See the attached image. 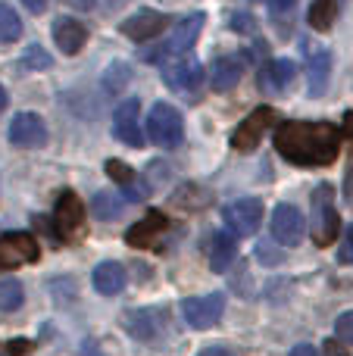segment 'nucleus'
<instances>
[{
  "mask_svg": "<svg viewBox=\"0 0 353 356\" xmlns=\"http://www.w3.org/2000/svg\"><path fill=\"white\" fill-rule=\"evenodd\" d=\"M275 150L294 166H331L341 150V131L331 122H281Z\"/></svg>",
  "mask_w": 353,
  "mask_h": 356,
  "instance_id": "f257e3e1",
  "label": "nucleus"
},
{
  "mask_svg": "<svg viewBox=\"0 0 353 356\" xmlns=\"http://www.w3.org/2000/svg\"><path fill=\"white\" fill-rule=\"evenodd\" d=\"M204 22H206V13H191V16H185L181 22H175V31L169 35L166 44L144 47L138 56H141L144 63H163V60H175V56L191 54V47H194V41H197Z\"/></svg>",
  "mask_w": 353,
  "mask_h": 356,
  "instance_id": "f03ea898",
  "label": "nucleus"
},
{
  "mask_svg": "<svg viewBox=\"0 0 353 356\" xmlns=\"http://www.w3.org/2000/svg\"><path fill=\"white\" fill-rule=\"evenodd\" d=\"M341 232V219L335 209V188L331 184H319L313 191V213H310V234L313 244L329 247Z\"/></svg>",
  "mask_w": 353,
  "mask_h": 356,
  "instance_id": "7ed1b4c3",
  "label": "nucleus"
},
{
  "mask_svg": "<svg viewBox=\"0 0 353 356\" xmlns=\"http://www.w3.org/2000/svg\"><path fill=\"white\" fill-rule=\"evenodd\" d=\"M147 138L156 144V147H179L181 138H185V119L175 110L172 104H154L147 113Z\"/></svg>",
  "mask_w": 353,
  "mask_h": 356,
  "instance_id": "20e7f679",
  "label": "nucleus"
},
{
  "mask_svg": "<svg viewBox=\"0 0 353 356\" xmlns=\"http://www.w3.org/2000/svg\"><path fill=\"white\" fill-rule=\"evenodd\" d=\"M222 222L225 232H231L235 238H250L260 232L263 222V200L260 197H241V200L222 207Z\"/></svg>",
  "mask_w": 353,
  "mask_h": 356,
  "instance_id": "39448f33",
  "label": "nucleus"
},
{
  "mask_svg": "<svg viewBox=\"0 0 353 356\" xmlns=\"http://www.w3.org/2000/svg\"><path fill=\"white\" fill-rule=\"evenodd\" d=\"M54 228L63 241H79L85 234V207L75 191H63L54 209Z\"/></svg>",
  "mask_w": 353,
  "mask_h": 356,
  "instance_id": "423d86ee",
  "label": "nucleus"
},
{
  "mask_svg": "<svg viewBox=\"0 0 353 356\" xmlns=\"http://www.w3.org/2000/svg\"><path fill=\"white\" fill-rule=\"evenodd\" d=\"M272 125H275L272 106H256V110L235 129V135H231V147L241 150V154H250V150H256V144L263 141V135H266Z\"/></svg>",
  "mask_w": 353,
  "mask_h": 356,
  "instance_id": "0eeeda50",
  "label": "nucleus"
},
{
  "mask_svg": "<svg viewBox=\"0 0 353 356\" xmlns=\"http://www.w3.org/2000/svg\"><path fill=\"white\" fill-rule=\"evenodd\" d=\"M41 250H38V241L28 232H10L0 238V272L16 269L22 263H38Z\"/></svg>",
  "mask_w": 353,
  "mask_h": 356,
  "instance_id": "6e6552de",
  "label": "nucleus"
},
{
  "mask_svg": "<svg viewBox=\"0 0 353 356\" xmlns=\"http://www.w3.org/2000/svg\"><path fill=\"white\" fill-rule=\"evenodd\" d=\"M163 81H166L172 91L194 94L200 88V81H204V66H200V60H194L191 54L175 56V60H169L166 66H163Z\"/></svg>",
  "mask_w": 353,
  "mask_h": 356,
  "instance_id": "1a4fd4ad",
  "label": "nucleus"
},
{
  "mask_svg": "<svg viewBox=\"0 0 353 356\" xmlns=\"http://www.w3.org/2000/svg\"><path fill=\"white\" fill-rule=\"evenodd\" d=\"M225 294H206V297H188L181 300V316L191 328H213L222 319Z\"/></svg>",
  "mask_w": 353,
  "mask_h": 356,
  "instance_id": "9d476101",
  "label": "nucleus"
},
{
  "mask_svg": "<svg viewBox=\"0 0 353 356\" xmlns=\"http://www.w3.org/2000/svg\"><path fill=\"white\" fill-rule=\"evenodd\" d=\"M269 232H272L275 244L297 247L300 238H304V216H300V209H294L291 203H279L272 213V222H269Z\"/></svg>",
  "mask_w": 353,
  "mask_h": 356,
  "instance_id": "9b49d317",
  "label": "nucleus"
},
{
  "mask_svg": "<svg viewBox=\"0 0 353 356\" xmlns=\"http://www.w3.org/2000/svg\"><path fill=\"white\" fill-rule=\"evenodd\" d=\"M138 113H141V104H138L135 97L122 100V104L116 106V113H113V135H116L122 144H129V147H141L144 144Z\"/></svg>",
  "mask_w": 353,
  "mask_h": 356,
  "instance_id": "f8f14e48",
  "label": "nucleus"
},
{
  "mask_svg": "<svg viewBox=\"0 0 353 356\" xmlns=\"http://www.w3.org/2000/svg\"><path fill=\"white\" fill-rule=\"evenodd\" d=\"M10 141L25 150L44 147V144H47V125H44V119L35 116V113H19L10 122Z\"/></svg>",
  "mask_w": 353,
  "mask_h": 356,
  "instance_id": "ddd939ff",
  "label": "nucleus"
},
{
  "mask_svg": "<svg viewBox=\"0 0 353 356\" xmlns=\"http://www.w3.org/2000/svg\"><path fill=\"white\" fill-rule=\"evenodd\" d=\"M166 228H169L166 213L150 209L141 222H135V225L125 232V241H129L131 247H138V250H144V247H156V244H160V238L166 234Z\"/></svg>",
  "mask_w": 353,
  "mask_h": 356,
  "instance_id": "4468645a",
  "label": "nucleus"
},
{
  "mask_svg": "<svg viewBox=\"0 0 353 356\" xmlns=\"http://www.w3.org/2000/svg\"><path fill=\"white\" fill-rule=\"evenodd\" d=\"M166 25H169L166 13H160V10H138L135 16H129L122 22V35L131 38V41H138V44H144V41H150V38L160 35Z\"/></svg>",
  "mask_w": 353,
  "mask_h": 356,
  "instance_id": "2eb2a0df",
  "label": "nucleus"
},
{
  "mask_svg": "<svg viewBox=\"0 0 353 356\" xmlns=\"http://www.w3.org/2000/svg\"><path fill=\"white\" fill-rule=\"evenodd\" d=\"M306 47V79H310V97H322L331 79V54L325 47H313L310 41H304Z\"/></svg>",
  "mask_w": 353,
  "mask_h": 356,
  "instance_id": "dca6fc26",
  "label": "nucleus"
},
{
  "mask_svg": "<svg viewBox=\"0 0 353 356\" xmlns=\"http://www.w3.org/2000/svg\"><path fill=\"white\" fill-rule=\"evenodd\" d=\"M244 69H247L244 56H219L210 69V88L219 94L231 91V88L244 79Z\"/></svg>",
  "mask_w": 353,
  "mask_h": 356,
  "instance_id": "f3484780",
  "label": "nucleus"
},
{
  "mask_svg": "<svg viewBox=\"0 0 353 356\" xmlns=\"http://www.w3.org/2000/svg\"><path fill=\"white\" fill-rule=\"evenodd\" d=\"M54 41H56V47H60L66 56H75L88 44V29L79 22V19L60 16L54 22Z\"/></svg>",
  "mask_w": 353,
  "mask_h": 356,
  "instance_id": "a211bd4d",
  "label": "nucleus"
},
{
  "mask_svg": "<svg viewBox=\"0 0 353 356\" xmlns=\"http://www.w3.org/2000/svg\"><path fill=\"white\" fill-rule=\"evenodd\" d=\"M106 175L122 188L125 200H131V203H141L144 197H147V191H150V184H141V178L135 175V169L125 166L122 160H106Z\"/></svg>",
  "mask_w": 353,
  "mask_h": 356,
  "instance_id": "6ab92c4d",
  "label": "nucleus"
},
{
  "mask_svg": "<svg viewBox=\"0 0 353 356\" xmlns=\"http://www.w3.org/2000/svg\"><path fill=\"white\" fill-rule=\"evenodd\" d=\"M294 79H297V66H294V60H272V63L263 66L260 88L266 94H285Z\"/></svg>",
  "mask_w": 353,
  "mask_h": 356,
  "instance_id": "aec40b11",
  "label": "nucleus"
},
{
  "mask_svg": "<svg viewBox=\"0 0 353 356\" xmlns=\"http://www.w3.org/2000/svg\"><path fill=\"white\" fill-rule=\"evenodd\" d=\"M122 328L138 341H154L160 334V319L154 309H125L122 313Z\"/></svg>",
  "mask_w": 353,
  "mask_h": 356,
  "instance_id": "412c9836",
  "label": "nucleus"
},
{
  "mask_svg": "<svg viewBox=\"0 0 353 356\" xmlns=\"http://www.w3.org/2000/svg\"><path fill=\"white\" fill-rule=\"evenodd\" d=\"M91 278H94V291L104 297H113L125 288V269L119 263H113V259L110 263H100Z\"/></svg>",
  "mask_w": 353,
  "mask_h": 356,
  "instance_id": "4be33fe9",
  "label": "nucleus"
},
{
  "mask_svg": "<svg viewBox=\"0 0 353 356\" xmlns=\"http://www.w3.org/2000/svg\"><path fill=\"white\" fill-rule=\"evenodd\" d=\"M238 257V247H235V234L231 232H219L213 238V247H210V269L213 272H225Z\"/></svg>",
  "mask_w": 353,
  "mask_h": 356,
  "instance_id": "5701e85b",
  "label": "nucleus"
},
{
  "mask_svg": "<svg viewBox=\"0 0 353 356\" xmlns=\"http://www.w3.org/2000/svg\"><path fill=\"white\" fill-rule=\"evenodd\" d=\"M129 81H131V66L125 60H113L110 66H106V72L100 75V88H104L110 97H119V94H125Z\"/></svg>",
  "mask_w": 353,
  "mask_h": 356,
  "instance_id": "b1692460",
  "label": "nucleus"
},
{
  "mask_svg": "<svg viewBox=\"0 0 353 356\" xmlns=\"http://www.w3.org/2000/svg\"><path fill=\"white\" fill-rule=\"evenodd\" d=\"M91 213L97 216L100 222H113L122 216V200H119L116 194H110V191H97L91 200Z\"/></svg>",
  "mask_w": 353,
  "mask_h": 356,
  "instance_id": "393cba45",
  "label": "nucleus"
},
{
  "mask_svg": "<svg viewBox=\"0 0 353 356\" xmlns=\"http://www.w3.org/2000/svg\"><path fill=\"white\" fill-rule=\"evenodd\" d=\"M338 19V0H313L310 6V25L313 31H329Z\"/></svg>",
  "mask_w": 353,
  "mask_h": 356,
  "instance_id": "a878e982",
  "label": "nucleus"
},
{
  "mask_svg": "<svg viewBox=\"0 0 353 356\" xmlns=\"http://www.w3.org/2000/svg\"><path fill=\"white\" fill-rule=\"evenodd\" d=\"M22 35V19L10 3H0V44H13Z\"/></svg>",
  "mask_w": 353,
  "mask_h": 356,
  "instance_id": "bb28decb",
  "label": "nucleus"
},
{
  "mask_svg": "<svg viewBox=\"0 0 353 356\" xmlns=\"http://www.w3.org/2000/svg\"><path fill=\"white\" fill-rule=\"evenodd\" d=\"M22 300H25V294H22V284H19L16 278L0 282V313H13V309H19Z\"/></svg>",
  "mask_w": 353,
  "mask_h": 356,
  "instance_id": "cd10ccee",
  "label": "nucleus"
},
{
  "mask_svg": "<svg viewBox=\"0 0 353 356\" xmlns=\"http://www.w3.org/2000/svg\"><path fill=\"white\" fill-rule=\"evenodd\" d=\"M172 203H179V207H185V209H200L204 203H210V194H204L197 184H181L172 194Z\"/></svg>",
  "mask_w": 353,
  "mask_h": 356,
  "instance_id": "c85d7f7f",
  "label": "nucleus"
},
{
  "mask_svg": "<svg viewBox=\"0 0 353 356\" xmlns=\"http://www.w3.org/2000/svg\"><path fill=\"white\" fill-rule=\"evenodd\" d=\"M19 63H22L25 72H41V69H50V54L41 47V44H28Z\"/></svg>",
  "mask_w": 353,
  "mask_h": 356,
  "instance_id": "c756f323",
  "label": "nucleus"
},
{
  "mask_svg": "<svg viewBox=\"0 0 353 356\" xmlns=\"http://www.w3.org/2000/svg\"><path fill=\"white\" fill-rule=\"evenodd\" d=\"M272 244L275 241H260V244H256V259H260L263 266H279L281 259H285L279 247H272Z\"/></svg>",
  "mask_w": 353,
  "mask_h": 356,
  "instance_id": "7c9ffc66",
  "label": "nucleus"
},
{
  "mask_svg": "<svg viewBox=\"0 0 353 356\" xmlns=\"http://www.w3.org/2000/svg\"><path fill=\"white\" fill-rule=\"evenodd\" d=\"M294 6H297V0H269V16H272V25L279 22V19H291Z\"/></svg>",
  "mask_w": 353,
  "mask_h": 356,
  "instance_id": "2f4dec72",
  "label": "nucleus"
},
{
  "mask_svg": "<svg viewBox=\"0 0 353 356\" xmlns=\"http://www.w3.org/2000/svg\"><path fill=\"white\" fill-rule=\"evenodd\" d=\"M231 31H238V35H256V19L250 13H235L231 16Z\"/></svg>",
  "mask_w": 353,
  "mask_h": 356,
  "instance_id": "473e14b6",
  "label": "nucleus"
},
{
  "mask_svg": "<svg viewBox=\"0 0 353 356\" xmlns=\"http://www.w3.org/2000/svg\"><path fill=\"white\" fill-rule=\"evenodd\" d=\"M335 334H338V341H344V344H353V313H344L341 319L335 322Z\"/></svg>",
  "mask_w": 353,
  "mask_h": 356,
  "instance_id": "72a5a7b5",
  "label": "nucleus"
},
{
  "mask_svg": "<svg viewBox=\"0 0 353 356\" xmlns=\"http://www.w3.org/2000/svg\"><path fill=\"white\" fill-rule=\"evenodd\" d=\"M338 263H341V266H353V225L344 232L341 250H338Z\"/></svg>",
  "mask_w": 353,
  "mask_h": 356,
  "instance_id": "f704fd0d",
  "label": "nucleus"
},
{
  "mask_svg": "<svg viewBox=\"0 0 353 356\" xmlns=\"http://www.w3.org/2000/svg\"><path fill=\"white\" fill-rule=\"evenodd\" d=\"M3 350L10 353V356H22V353H28V350H31V344H25V341H13V344H6Z\"/></svg>",
  "mask_w": 353,
  "mask_h": 356,
  "instance_id": "c9c22d12",
  "label": "nucleus"
},
{
  "mask_svg": "<svg viewBox=\"0 0 353 356\" xmlns=\"http://www.w3.org/2000/svg\"><path fill=\"white\" fill-rule=\"evenodd\" d=\"M325 356H347L344 341H325Z\"/></svg>",
  "mask_w": 353,
  "mask_h": 356,
  "instance_id": "e433bc0d",
  "label": "nucleus"
},
{
  "mask_svg": "<svg viewBox=\"0 0 353 356\" xmlns=\"http://www.w3.org/2000/svg\"><path fill=\"white\" fill-rule=\"evenodd\" d=\"M81 356H106V353L100 350L97 341H85V344H81Z\"/></svg>",
  "mask_w": 353,
  "mask_h": 356,
  "instance_id": "4c0bfd02",
  "label": "nucleus"
},
{
  "mask_svg": "<svg viewBox=\"0 0 353 356\" xmlns=\"http://www.w3.org/2000/svg\"><path fill=\"white\" fill-rule=\"evenodd\" d=\"M22 3H25V10L35 13V16H41V13L47 10V0H22Z\"/></svg>",
  "mask_w": 353,
  "mask_h": 356,
  "instance_id": "58836bf2",
  "label": "nucleus"
},
{
  "mask_svg": "<svg viewBox=\"0 0 353 356\" xmlns=\"http://www.w3.org/2000/svg\"><path fill=\"white\" fill-rule=\"evenodd\" d=\"M288 356H319V350H316L313 344H297Z\"/></svg>",
  "mask_w": 353,
  "mask_h": 356,
  "instance_id": "ea45409f",
  "label": "nucleus"
},
{
  "mask_svg": "<svg viewBox=\"0 0 353 356\" xmlns=\"http://www.w3.org/2000/svg\"><path fill=\"white\" fill-rule=\"evenodd\" d=\"M197 356H235L229 350V347H206V350H200Z\"/></svg>",
  "mask_w": 353,
  "mask_h": 356,
  "instance_id": "a19ab883",
  "label": "nucleus"
},
{
  "mask_svg": "<svg viewBox=\"0 0 353 356\" xmlns=\"http://www.w3.org/2000/svg\"><path fill=\"white\" fill-rule=\"evenodd\" d=\"M344 191H347V200H353V154H350V166H347V175H344Z\"/></svg>",
  "mask_w": 353,
  "mask_h": 356,
  "instance_id": "79ce46f5",
  "label": "nucleus"
},
{
  "mask_svg": "<svg viewBox=\"0 0 353 356\" xmlns=\"http://www.w3.org/2000/svg\"><path fill=\"white\" fill-rule=\"evenodd\" d=\"M344 131H347V135L353 138V113H347V116H344Z\"/></svg>",
  "mask_w": 353,
  "mask_h": 356,
  "instance_id": "37998d69",
  "label": "nucleus"
},
{
  "mask_svg": "<svg viewBox=\"0 0 353 356\" xmlns=\"http://www.w3.org/2000/svg\"><path fill=\"white\" fill-rule=\"evenodd\" d=\"M6 100H10V97H6V91H3V85H0V113H3V110H6Z\"/></svg>",
  "mask_w": 353,
  "mask_h": 356,
  "instance_id": "c03bdc74",
  "label": "nucleus"
}]
</instances>
